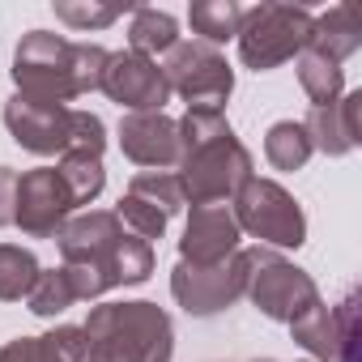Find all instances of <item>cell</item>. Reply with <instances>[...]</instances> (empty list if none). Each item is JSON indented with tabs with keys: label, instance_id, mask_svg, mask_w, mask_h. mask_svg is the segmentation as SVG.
<instances>
[{
	"label": "cell",
	"instance_id": "cell-1",
	"mask_svg": "<svg viewBox=\"0 0 362 362\" xmlns=\"http://www.w3.org/2000/svg\"><path fill=\"white\" fill-rule=\"evenodd\" d=\"M107 56L111 52L98 47V43H69L64 35L30 30V35H22L9 73H13L18 94L64 107V103H73L81 94H94L103 86Z\"/></svg>",
	"mask_w": 362,
	"mask_h": 362
},
{
	"label": "cell",
	"instance_id": "cell-2",
	"mask_svg": "<svg viewBox=\"0 0 362 362\" xmlns=\"http://www.w3.org/2000/svg\"><path fill=\"white\" fill-rule=\"evenodd\" d=\"M86 362H170L175 324L158 303H103L81 324Z\"/></svg>",
	"mask_w": 362,
	"mask_h": 362
},
{
	"label": "cell",
	"instance_id": "cell-3",
	"mask_svg": "<svg viewBox=\"0 0 362 362\" xmlns=\"http://www.w3.org/2000/svg\"><path fill=\"white\" fill-rule=\"evenodd\" d=\"M5 128L22 149H30L39 158H52V153L103 158V149H107V124L94 111H73V107L26 98V94H13L5 103Z\"/></svg>",
	"mask_w": 362,
	"mask_h": 362
},
{
	"label": "cell",
	"instance_id": "cell-4",
	"mask_svg": "<svg viewBox=\"0 0 362 362\" xmlns=\"http://www.w3.org/2000/svg\"><path fill=\"white\" fill-rule=\"evenodd\" d=\"M311 13L303 5H256V9H243V22H239V60L252 69V73H269L286 60H294L298 52H307L311 43Z\"/></svg>",
	"mask_w": 362,
	"mask_h": 362
},
{
	"label": "cell",
	"instance_id": "cell-5",
	"mask_svg": "<svg viewBox=\"0 0 362 362\" xmlns=\"http://www.w3.org/2000/svg\"><path fill=\"white\" fill-rule=\"evenodd\" d=\"M252 179V153L235 132L179 153V188L192 205H222Z\"/></svg>",
	"mask_w": 362,
	"mask_h": 362
},
{
	"label": "cell",
	"instance_id": "cell-6",
	"mask_svg": "<svg viewBox=\"0 0 362 362\" xmlns=\"http://www.w3.org/2000/svg\"><path fill=\"white\" fill-rule=\"evenodd\" d=\"M230 201H235L230 214H235L239 230L260 239V247H303L307 243V218H303L298 201L281 184H273V179L252 175Z\"/></svg>",
	"mask_w": 362,
	"mask_h": 362
},
{
	"label": "cell",
	"instance_id": "cell-7",
	"mask_svg": "<svg viewBox=\"0 0 362 362\" xmlns=\"http://www.w3.org/2000/svg\"><path fill=\"white\" fill-rule=\"evenodd\" d=\"M247 298L256 303L260 315L277 320V324H294L298 315H307L320 303V290L311 281L307 269L290 264L286 256L269 252V247H247Z\"/></svg>",
	"mask_w": 362,
	"mask_h": 362
},
{
	"label": "cell",
	"instance_id": "cell-8",
	"mask_svg": "<svg viewBox=\"0 0 362 362\" xmlns=\"http://www.w3.org/2000/svg\"><path fill=\"white\" fill-rule=\"evenodd\" d=\"M162 77H166V90L179 94L188 107H214V111H222V103L235 90V69L226 64V56L218 47H209L201 39L175 43L166 52Z\"/></svg>",
	"mask_w": 362,
	"mask_h": 362
},
{
	"label": "cell",
	"instance_id": "cell-9",
	"mask_svg": "<svg viewBox=\"0 0 362 362\" xmlns=\"http://www.w3.org/2000/svg\"><path fill=\"white\" fill-rule=\"evenodd\" d=\"M247 273H252L247 252H235L222 264H205V269L179 260L175 273H170V294L188 315L205 320V315H218V311L235 307L247 294Z\"/></svg>",
	"mask_w": 362,
	"mask_h": 362
},
{
	"label": "cell",
	"instance_id": "cell-10",
	"mask_svg": "<svg viewBox=\"0 0 362 362\" xmlns=\"http://www.w3.org/2000/svg\"><path fill=\"white\" fill-rule=\"evenodd\" d=\"M294 341L320 358V362H358V337H362V324H358V294H345L337 307L328 303H315L307 315H298L290 324Z\"/></svg>",
	"mask_w": 362,
	"mask_h": 362
},
{
	"label": "cell",
	"instance_id": "cell-11",
	"mask_svg": "<svg viewBox=\"0 0 362 362\" xmlns=\"http://www.w3.org/2000/svg\"><path fill=\"white\" fill-rule=\"evenodd\" d=\"M73 197L64 188V179L56 166H39L18 175V205H13V226H22V235L30 239H60V230L69 226L73 214Z\"/></svg>",
	"mask_w": 362,
	"mask_h": 362
},
{
	"label": "cell",
	"instance_id": "cell-12",
	"mask_svg": "<svg viewBox=\"0 0 362 362\" xmlns=\"http://www.w3.org/2000/svg\"><path fill=\"white\" fill-rule=\"evenodd\" d=\"M111 103L128 107V111H162L170 90L162 77V64L136 52H111L107 69H103V86H98Z\"/></svg>",
	"mask_w": 362,
	"mask_h": 362
},
{
	"label": "cell",
	"instance_id": "cell-13",
	"mask_svg": "<svg viewBox=\"0 0 362 362\" xmlns=\"http://www.w3.org/2000/svg\"><path fill=\"white\" fill-rule=\"evenodd\" d=\"M239 222L226 205H192L188 214V226H184V239H179V256H184V264H222L226 256L239 252Z\"/></svg>",
	"mask_w": 362,
	"mask_h": 362
},
{
	"label": "cell",
	"instance_id": "cell-14",
	"mask_svg": "<svg viewBox=\"0 0 362 362\" xmlns=\"http://www.w3.org/2000/svg\"><path fill=\"white\" fill-rule=\"evenodd\" d=\"M119 239H124L119 218L111 209H90L81 218H69V226L60 230L56 243H60L64 264H94L103 273V281H107V264H111ZM107 290H111V281H107Z\"/></svg>",
	"mask_w": 362,
	"mask_h": 362
},
{
	"label": "cell",
	"instance_id": "cell-15",
	"mask_svg": "<svg viewBox=\"0 0 362 362\" xmlns=\"http://www.w3.org/2000/svg\"><path fill=\"white\" fill-rule=\"evenodd\" d=\"M119 149L136 166L162 170L179 162V128L162 111H128L119 119Z\"/></svg>",
	"mask_w": 362,
	"mask_h": 362
},
{
	"label": "cell",
	"instance_id": "cell-16",
	"mask_svg": "<svg viewBox=\"0 0 362 362\" xmlns=\"http://www.w3.org/2000/svg\"><path fill=\"white\" fill-rule=\"evenodd\" d=\"M358 115H362V90H349V94H341V98L328 103V107H311L307 119H303L311 149H320V153H328V158L354 153L358 141H362Z\"/></svg>",
	"mask_w": 362,
	"mask_h": 362
},
{
	"label": "cell",
	"instance_id": "cell-17",
	"mask_svg": "<svg viewBox=\"0 0 362 362\" xmlns=\"http://www.w3.org/2000/svg\"><path fill=\"white\" fill-rule=\"evenodd\" d=\"M0 362H86V332L60 324L43 337H13L0 345Z\"/></svg>",
	"mask_w": 362,
	"mask_h": 362
},
{
	"label": "cell",
	"instance_id": "cell-18",
	"mask_svg": "<svg viewBox=\"0 0 362 362\" xmlns=\"http://www.w3.org/2000/svg\"><path fill=\"white\" fill-rule=\"evenodd\" d=\"M358 47H362V26H358L354 5H332L328 13H320V18L311 22V43H307V52H315V56L341 64V60H349Z\"/></svg>",
	"mask_w": 362,
	"mask_h": 362
},
{
	"label": "cell",
	"instance_id": "cell-19",
	"mask_svg": "<svg viewBox=\"0 0 362 362\" xmlns=\"http://www.w3.org/2000/svg\"><path fill=\"white\" fill-rule=\"evenodd\" d=\"M128 52L136 56H158V52H170L179 43V22L162 9H132V26H128Z\"/></svg>",
	"mask_w": 362,
	"mask_h": 362
},
{
	"label": "cell",
	"instance_id": "cell-20",
	"mask_svg": "<svg viewBox=\"0 0 362 362\" xmlns=\"http://www.w3.org/2000/svg\"><path fill=\"white\" fill-rule=\"evenodd\" d=\"M311 153H315V149H311V141H307L303 119H277V124L264 132V158H269L277 170H303Z\"/></svg>",
	"mask_w": 362,
	"mask_h": 362
},
{
	"label": "cell",
	"instance_id": "cell-21",
	"mask_svg": "<svg viewBox=\"0 0 362 362\" xmlns=\"http://www.w3.org/2000/svg\"><path fill=\"white\" fill-rule=\"evenodd\" d=\"M188 22L201 35V43L218 47V43H226V39L239 35L243 5H235V0H197V5L188 9Z\"/></svg>",
	"mask_w": 362,
	"mask_h": 362
},
{
	"label": "cell",
	"instance_id": "cell-22",
	"mask_svg": "<svg viewBox=\"0 0 362 362\" xmlns=\"http://www.w3.org/2000/svg\"><path fill=\"white\" fill-rule=\"evenodd\" d=\"M298 86L315 107H328L345 94V69L315 52H298Z\"/></svg>",
	"mask_w": 362,
	"mask_h": 362
},
{
	"label": "cell",
	"instance_id": "cell-23",
	"mask_svg": "<svg viewBox=\"0 0 362 362\" xmlns=\"http://www.w3.org/2000/svg\"><path fill=\"white\" fill-rule=\"evenodd\" d=\"M56 170H60V179H64V188H69L73 205H90V201H98L103 188H107L103 158H94V153H64Z\"/></svg>",
	"mask_w": 362,
	"mask_h": 362
},
{
	"label": "cell",
	"instance_id": "cell-24",
	"mask_svg": "<svg viewBox=\"0 0 362 362\" xmlns=\"http://www.w3.org/2000/svg\"><path fill=\"white\" fill-rule=\"evenodd\" d=\"M39 277V260L30 247L0 243V303H22Z\"/></svg>",
	"mask_w": 362,
	"mask_h": 362
},
{
	"label": "cell",
	"instance_id": "cell-25",
	"mask_svg": "<svg viewBox=\"0 0 362 362\" xmlns=\"http://www.w3.org/2000/svg\"><path fill=\"white\" fill-rule=\"evenodd\" d=\"M128 197L153 205V209L166 214V218H175L179 209L188 205V201H184V188H179V175H170V170H141V175H132Z\"/></svg>",
	"mask_w": 362,
	"mask_h": 362
},
{
	"label": "cell",
	"instance_id": "cell-26",
	"mask_svg": "<svg viewBox=\"0 0 362 362\" xmlns=\"http://www.w3.org/2000/svg\"><path fill=\"white\" fill-rule=\"evenodd\" d=\"M149 273H153V247L136 235H124L115 256H111V269H107L111 290L115 286H141V281H149Z\"/></svg>",
	"mask_w": 362,
	"mask_h": 362
},
{
	"label": "cell",
	"instance_id": "cell-27",
	"mask_svg": "<svg viewBox=\"0 0 362 362\" xmlns=\"http://www.w3.org/2000/svg\"><path fill=\"white\" fill-rule=\"evenodd\" d=\"M26 303H30V311H35L39 320H56L60 311H69V307L77 303V294H73L64 269H39V277H35Z\"/></svg>",
	"mask_w": 362,
	"mask_h": 362
},
{
	"label": "cell",
	"instance_id": "cell-28",
	"mask_svg": "<svg viewBox=\"0 0 362 362\" xmlns=\"http://www.w3.org/2000/svg\"><path fill=\"white\" fill-rule=\"evenodd\" d=\"M128 5H103V0H56V18L73 30H103L111 26Z\"/></svg>",
	"mask_w": 362,
	"mask_h": 362
},
{
	"label": "cell",
	"instance_id": "cell-29",
	"mask_svg": "<svg viewBox=\"0 0 362 362\" xmlns=\"http://www.w3.org/2000/svg\"><path fill=\"white\" fill-rule=\"evenodd\" d=\"M115 218H119V222H128V226H132V235H136V239H145V243H149V239H162V235H166V222H170L166 214H158L153 205H145V201H136V197H124V201H119V209H115Z\"/></svg>",
	"mask_w": 362,
	"mask_h": 362
},
{
	"label": "cell",
	"instance_id": "cell-30",
	"mask_svg": "<svg viewBox=\"0 0 362 362\" xmlns=\"http://www.w3.org/2000/svg\"><path fill=\"white\" fill-rule=\"evenodd\" d=\"M13 205H18V170L0 166V226H13Z\"/></svg>",
	"mask_w": 362,
	"mask_h": 362
},
{
	"label": "cell",
	"instance_id": "cell-31",
	"mask_svg": "<svg viewBox=\"0 0 362 362\" xmlns=\"http://www.w3.org/2000/svg\"><path fill=\"white\" fill-rule=\"evenodd\" d=\"M256 362H273V358H256Z\"/></svg>",
	"mask_w": 362,
	"mask_h": 362
}]
</instances>
